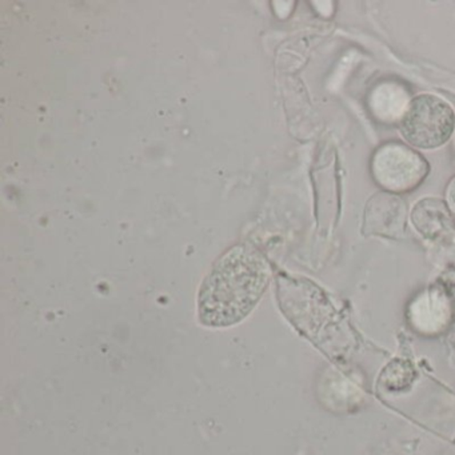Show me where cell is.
Here are the masks:
<instances>
[{
  "label": "cell",
  "mask_w": 455,
  "mask_h": 455,
  "mask_svg": "<svg viewBox=\"0 0 455 455\" xmlns=\"http://www.w3.org/2000/svg\"><path fill=\"white\" fill-rule=\"evenodd\" d=\"M265 258L246 244L231 247L202 283L198 315L202 324L228 327L243 321L267 289Z\"/></svg>",
  "instance_id": "6da1fadb"
},
{
  "label": "cell",
  "mask_w": 455,
  "mask_h": 455,
  "mask_svg": "<svg viewBox=\"0 0 455 455\" xmlns=\"http://www.w3.org/2000/svg\"><path fill=\"white\" fill-rule=\"evenodd\" d=\"M399 129L412 148L433 150L451 138L455 114L449 103L436 95L420 94L410 100Z\"/></svg>",
  "instance_id": "7a4b0ae2"
},
{
  "label": "cell",
  "mask_w": 455,
  "mask_h": 455,
  "mask_svg": "<svg viewBox=\"0 0 455 455\" xmlns=\"http://www.w3.org/2000/svg\"><path fill=\"white\" fill-rule=\"evenodd\" d=\"M427 172V164L419 154L398 143L383 146L372 159V174L378 185L393 193L414 190Z\"/></svg>",
  "instance_id": "3957f363"
},
{
  "label": "cell",
  "mask_w": 455,
  "mask_h": 455,
  "mask_svg": "<svg viewBox=\"0 0 455 455\" xmlns=\"http://www.w3.org/2000/svg\"><path fill=\"white\" fill-rule=\"evenodd\" d=\"M406 206L401 199L388 194H377L367 204L364 228L370 234L396 236L403 231Z\"/></svg>",
  "instance_id": "277c9868"
},
{
  "label": "cell",
  "mask_w": 455,
  "mask_h": 455,
  "mask_svg": "<svg viewBox=\"0 0 455 455\" xmlns=\"http://www.w3.org/2000/svg\"><path fill=\"white\" fill-rule=\"evenodd\" d=\"M450 316L449 300L436 290L419 295L410 306V322L418 331L425 334L442 331L449 323Z\"/></svg>",
  "instance_id": "5b68a950"
},
{
  "label": "cell",
  "mask_w": 455,
  "mask_h": 455,
  "mask_svg": "<svg viewBox=\"0 0 455 455\" xmlns=\"http://www.w3.org/2000/svg\"><path fill=\"white\" fill-rule=\"evenodd\" d=\"M452 215L451 210L443 202L426 198L415 204L411 220L422 235L433 239L452 228Z\"/></svg>",
  "instance_id": "8992f818"
},
{
  "label": "cell",
  "mask_w": 455,
  "mask_h": 455,
  "mask_svg": "<svg viewBox=\"0 0 455 455\" xmlns=\"http://www.w3.org/2000/svg\"><path fill=\"white\" fill-rule=\"evenodd\" d=\"M409 95L403 87L391 82L380 84L370 97V108L378 119L394 122L402 119L409 108Z\"/></svg>",
  "instance_id": "52a82bcc"
},
{
  "label": "cell",
  "mask_w": 455,
  "mask_h": 455,
  "mask_svg": "<svg viewBox=\"0 0 455 455\" xmlns=\"http://www.w3.org/2000/svg\"><path fill=\"white\" fill-rule=\"evenodd\" d=\"M447 206L455 215V178L450 183L449 190H447Z\"/></svg>",
  "instance_id": "ba28073f"
}]
</instances>
